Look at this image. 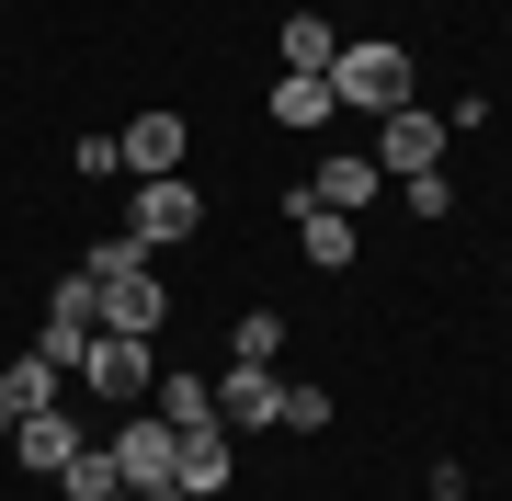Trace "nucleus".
I'll return each instance as SVG.
<instances>
[{"label":"nucleus","instance_id":"1","mask_svg":"<svg viewBox=\"0 0 512 501\" xmlns=\"http://www.w3.org/2000/svg\"><path fill=\"white\" fill-rule=\"evenodd\" d=\"M92 331H137V342H160V319H171V285H160V262H148V240H92Z\"/></svg>","mask_w":512,"mask_h":501},{"label":"nucleus","instance_id":"2","mask_svg":"<svg viewBox=\"0 0 512 501\" xmlns=\"http://www.w3.org/2000/svg\"><path fill=\"white\" fill-rule=\"evenodd\" d=\"M330 92H342L353 114H399V103H421V92H410V46H399V35H342Z\"/></svg>","mask_w":512,"mask_h":501},{"label":"nucleus","instance_id":"3","mask_svg":"<svg viewBox=\"0 0 512 501\" xmlns=\"http://www.w3.org/2000/svg\"><path fill=\"white\" fill-rule=\"evenodd\" d=\"M80 388H92L103 410H137L148 388H160V353H148L137 331H92V365H80Z\"/></svg>","mask_w":512,"mask_h":501},{"label":"nucleus","instance_id":"4","mask_svg":"<svg viewBox=\"0 0 512 501\" xmlns=\"http://www.w3.org/2000/svg\"><path fill=\"white\" fill-rule=\"evenodd\" d=\"M194 228H205V194L183 183V171H160V183H137V205H126V240L171 251V240H194Z\"/></svg>","mask_w":512,"mask_h":501},{"label":"nucleus","instance_id":"5","mask_svg":"<svg viewBox=\"0 0 512 501\" xmlns=\"http://www.w3.org/2000/svg\"><path fill=\"white\" fill-rule=\"evenodd\" d=\"M444 137H456V126H444L433 103L376 114V171H399V183H410V171H444Z\"/></svg>","mask_w":512,"mask_h":501},{"label":"nucleus","instance_id":"6","mask_svg":"<svg viewBox=\"0 0 512 501\" xmlns=\"http://www.w3.org/2000/svg\"><path fill=\"white\" fill-rule=\"evenodd\" d=\"M80 445H92V422H80L69 399H57V410H35V422H12V456L35 467V479H57V467H69Z\"/></svg>","mask_w":512,"mask_h":501},{"label":"nucleus","instance_id":"7","mask_svg":"<svg viewBox=\"0 0 512 501\" xmlns=\"http://www.w3.org/2000/svg\"><path fill=\"white\" fill-rule=\"evenodd\" d=\"M114 149H126V183H160V171H183V114L171 103H148L126 137H114Z\"/></svg>","mask_w":512,"mask_h":501},{"label":"nucleus","instance_id":"8","mask_svg":"<svg viewBox=\"0 0 512 501\" xmlns=\"http://www.w3.org/2000/svg\"><path fill=\"white\" fill-rule=\"evenodd\" d=\"M274 365H228L217 376V433H274Z\"/></svg>","mask_w":512,"mask_h":501},{"label":"nucleus","instance_id":"9","mask_svg":"<svg viewBox=\"0 0 512 501\" xmlns=\"http://www.w3.org/2000/svg\"><path fill=\"white\" fill-rule=\"evenodd\" d=\"M114 467H126V490H171L183 433H171V422H126V433H114Z\"/></svg>","mask_w":512,"mask_h":501},{"label":"nucleus","instance_id":"10","mask_svg":"<svg viewBox=\"0 0 512 501\" xmlns=\"http://www.w3.org/2000/svg\"><path fill=\"white\" fill-rule=\"evenodd\" d=\"M57 399H69V376H57L46 353H12V365H0V433L35 422V410H57Z\"/></svg>","mask_w":512,"mask_h":501},{"label":"nucleus","instance_id":"11","mask_svg":"<svg viewBox=\"0 0 512 501\" xmlns=\"http://www.w3.org/2000/svg\"><path fill=\"white\" fill-rule=\"evenodd\" d=\"M330 114H342V92H330V69H274V126H285V137L330 126Z\"/></svg>","mask_w":512,"mask_h":501},{"label":"nucleus","instance_id":"12","mask_svg":"<svg viewBox=\"0 0 512 501\" xmlns=\"http://www.w3.org/2000/svg\"><path fill=\"white\" fill-rule=\"evenodd\" d=\"M296 251H308V262H319V274H342V262H353V251H365V228H353V217H342V205H308V194H296Z\"/></svg>","mask_w":512,"mask_h":501},{"label":"nucleus","instance_id":"13","mask_svg":"<svg viewBox=\"0 0 512 501\" xmlns=\"http://www.w3.org/2000/svg\"><path fill=\"white\" fill-rule=\"evenodd\" d=\"M376 183H387L376 160H319L296 194H308V205H342V217H365V205H376Z\"/></svg>","mask_w":512,"mask_h":501},{"label":"nucleus","instance_id":"14","mask_svg":"<svg viewBox=\"0 0 512 501\" xmlns=\"http://www.w3.org/2000/svg\"><path fill=\"white\" fill-rule=\"evenodd\" d=\"M228 467H239V456H228V433H217V422H183V467H171V479H183L194 501H217V490H228Z\"/></svg>","mask_w":512,"mask_h":501},{"label":"nucleus","instance_id":"15","mask_svg":"<svg viewBox=\"0 0 512 501\" xmlns=\"http://www.w3.org/2000/svg\"><path fill=\"white\" fill-rule=\"evenodd\" d=\"M274 57H285V69H330V57H342V35H330L319 12H285V23H274Z\"/></svg>","mask_w":512,"mask_h":501},{"label":"nucleus","instance_id":"16","mask_svg":"<svg viewBox=\"0 0 512 501\" xmlns=\"http://www.w3.org/2000/svg\"><path fill=\"white\" fill-rule=\"evenodd\" d=\"M160 422H171V433H183V422H217V376L171 365V376H160Z\"/></svg>","mask_w":512,"mask_h":501},{"label":"nucleus","instance_id":"17","mask_svg":"<svg viewBox=\"0 0 512 501\" xmlns=\"http://www.w3.org/2000/svg\"><path fill=\"white\" fill-rule=\"evenodd\" d=\"M57 490H69V501H114V490H126V467H114V445H80L69 467H57Z\"/></svg>","mask_w":512,"mask_h":501},{"label":"nucleus","instance_id":"18","mask_svg":"<svg viewBox=\"0 0 512 501\" xmlns=\"http://www.w3.org/2000/svg\"><path fill=\"white\" fill-rule=\"evenodd\" d=\"M274 353H285V319H274V308H251V319L228 331V365H274Z\"/></svg>","mask_w":512,"mask_h":501},{"label":"nucleus","instance_id":"19","mask_svg":"<svg viewBox=\"0 0 512 501\" xmlns=\"http://www.w3.org/2000/svg\"><path fill=\"white\" fill-rule=\"evenodd\" d=\"M274 422H285V433H330V388H285Z\"/></svg>","mask_w":512,"mask_h":501},{"label":"nucleus","instance_id":"20","mask_svg":"<svg viewBox=\"0 0 512 501\" xmlns=\"http://www.w3.org/2000/svg\"><path fill=\"white\" fill-rule=\"evenodd\" d=\"M399 205H410V217H456V183H444V171H410Z\"/></svg>","mask_w":512,"mask_h":501},{"label":"nucleus","instance_id":"21","mask_svg":"<svg viewBox=\"0 0 512 501\" xmlns=\"http://www.w3.org/2000/svg\"><path fill=\"white\" fill-rule=\"evenodd\" d=\"M46 319H69V331H92V274H69V285H57V297H46Z\"/></svg>","mask_w":512,"mask_h":501},{"label":"nucleus","instance_id":"22","mask_svg":"<svg viewBox=\"0 0 512 501\" xmlns=\"http://www.w3.org/2000/svg\"><path fill=\"white\" fill-rule=\"evenodd\" d=\"M433 501H467V467H433Z\"/></svg>","mask_w":512,"mask_h":501},{"label":"nucleus","instance_id":"23","mask_svg":"<svg viewBox=\"0 0 512 501\" xmlns=\"http://www.w3.org/2000/svg\"><path fill=\"white\" fill-rule=\"evenodd\" d=\"M137 501H194V490H183V479H171V490H137Z\"/></svg>","mask_w":512,"mask_h":501},{"label":"nucleus","instance_id":"24","mask_svg":"<svg viewBox=\"0 0 512 501\" xmlns=\"http://www.w3.org/2000/svg\"><path fill=\"white\" fill-rule=\"evenodd\" d=\"M114 501H137V490H114Z\"/></svg>","mask_w":512,"mask_h":501}]
</instances>
